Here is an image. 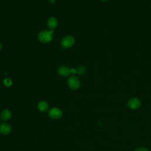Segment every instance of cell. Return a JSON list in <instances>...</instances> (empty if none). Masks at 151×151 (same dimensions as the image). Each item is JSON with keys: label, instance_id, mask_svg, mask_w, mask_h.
Segmentation results:
<instances>
[{"label": "cell", "instance_id": "1", "mask_svg": "<svg viewBox=\"0 0 151 151\" xmlns=\"http://www.w3.org/2000/svg\"><path fill=\"white\" fill-rule=\"evenodd\" d=\"M53 30H42L38 34V39L43 43H49L53 40Z\"/></svg>", "mask_w": 151, "mask_h": 151}, {"label": "cell", "instance_id": "2", "mask_svg": "<svg viewBox=\"0 0 151 151\" xmlns=\"http://www.w3.org/2000/svg\"><path fill=\"white\" fill-rule=\"evenodd\" d=\"M74 38L71 35H66L61 40V45L63 49L70 48L74 44Z\"/></svg>", "mask_w": 151, "mask_h": 151}, {"label": "cell", "instance_id": "3", "mask_svg": "<svg viewBox=\"0 0 151 151\" xmlns=\"http://www.w3.org/2000/svg\"><path fill=\"white\" fill-rule=\"evenodd\" d=\"M68 85L69 87L72 90H77L80 86V82L79 79L76 76H71L68 78Z\"/></svg>", "mask_w": 151, "mask_h": 151}, {"label": "cell", "instance_id": "4", "mask_svg": "<svg viewBox=\"0 0 151 151\" xmlns=\"http://www.w3.org/2000/svg\"><path fill=\"white\" fill-rule=\"evenodd\" d=\"M63 115L62 111L57 107L51 109L49 111V116L53 119H58L61 118Z\"/></svg>", "mask_w": 151, "mask_h": 151}, {"label": "cell", "instance_id": "5", "mask_svg": "<svg viewBox=\"0 0 151 151\" xmlns=\"http://www.w3.org/2000/svg\"><path fill=\"white\" fill-rule=\"evenodd\" d=\"M141 105L140 100L138 98H132L129 100L128 106L132 109H138Z\"/></svg>", "mask_w": 151, "mask_h": 151}, {"label": "cell", "instance_id": "6", "mask_svg": "<svg viewBox=\"0 0 151 151\" xmlns=\"http://www.w3.org/2000/svg\"><path fill=\"white\" fill-rule=\"evenodd\" d=\"M11 132V127L7 123H3L0 125V133L4 135H7Z\"/></svg>", "mask_w": 151, "mask_h": 151}, {"label": "cell", "instance_id": "7", "mask_svg": "<svg viewBox=\"0 0 151 151\" xmlns=\"http://www.w3.org/2000/svg\"><path fill=\"white\" fill-rule=\"evenodd\" d=\"M58 73L61 76H67L70 74V68L66 66H60L58 68Z\"/></svg>", "mask_w": 151, "mask_h": 151}, {"label": "cell", "instance_id": "8", "mask_svg": "<svg viewBox=\"0 0 151 151\" xmlns=\"http://www.w3.org/2000/svg\"><path fill=\"white\" fill-rule=\"evenodd\" d=\"M57 25H58V21L55 17H52L49 18L47 21V25L51 30H53L54 29H55L57 27Z\"/></svg>", "mask_w": 151, "mask_h": 151}, {"label": "cell", "instance_id": "9", "mask_svg": "<svg viewBox=\"0 0 151 151\" xmlns=\"http://www.w3.org/2000/svg\"><path fill=\"white\" fill-rule=\"evenodd\" d=\"M11 116H12L11 112L7 109L4 110L1 113V118L5 121L10 120V118H11Z\"/></svg>", "mask_w": 151, "mask_h": 151}, {"label": "cell", "instance_id": "10", "mask_svg": "<svg viewBox=\"0 0 151 151\" xmlns=\"http://www.w3.org/2000/svg\"><path fill=\"white\" fill-rule=\"evenodd\" d=\"M38 109L42 112H45L49 109V104L45 101H41L38 104Z\"/></svg>", "mask_w": 151, "mask_h": 151}, {"label": "cell", "instance_id": "11", "mask_svg": "<svg viewBox=\"0 0 151 151\" xmlns=\"http://www.w3.org/2000/svg\"><path fill=\"white\" fill-rule=\"evenodd\" d=\"M76 70H77V73L80 74V75H83L86 72L85 67L84 66H79Z\"/></svg>", "mask_w": 151, "mask_h": 151}, {"label": "cell", "instance_id": "12", "mask_svg": "<svg viewBox=\"0 0 151 151\" xmlns=\"http://www.w3.org/2000/svg\"><path fill=\"white\" fill-rule=\"evenodd\" d=\"M3 83H4V85L6 87H10V86H11L12 85H13V82H12V80H11L10 79H9V78H6V79H5L4 80Z\"/></svg>", "mask_w": 151, "mask_h": 151}, {"label": "cell", "instance_id": "13", "mask_svg": "<svg viewBox=\"0 0 151 151\" xmlns=\"http://www.w3.org/2000/svg\"><path fill=\"white\" fill-rule=\"evenodd\" d=\"M135 151H149V150L145 147H139L136 149Z\"/></svg>", "mask_w": 151, "mask_h": 151}, {"label": "cell", "instance_id": "14", "mask_svg": "<svg viewBox=\"0 0 151 151\" xmlns=\"http://www.w3.org/2000/svg\"><path fill=\"white\" fill-rule=\"evenodd\" d=\"M76 73H77L76 68H70V74H76Z\"/></svg>", "mask_w": 151, "mask_h": 151}, {"label": "cell", "instance_id": "15", "mask_svg": "<svg viewBox=\"0 0 151 151\" xmlns=\"http://www.w3.org/2000/svg\"><path fill=\"white\" fill-rule=\"evenodd\" d=\"M2 47H3V46H2V44H1V43H0V51L1 50V49H2Z\"/></svg>", "mask_w": 151, "mask_h": 151}, {"label": "cell", "instance_id": "16", "mask_svg": "<svg viewBox=\"0 0 151 151\" xmlns=\"http://www.w3.org/2000/svg\"><path fill=\"white\" fill-rule=\"evenodd\" d=\"M101 1H107V0H101Z\"/></svg>", "mask_w": 151, "mask_h": 151}]
</instances>
